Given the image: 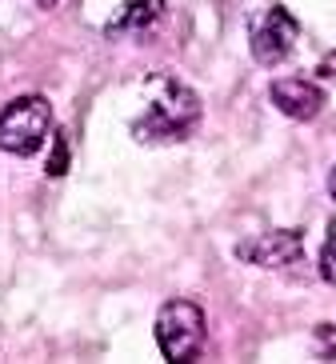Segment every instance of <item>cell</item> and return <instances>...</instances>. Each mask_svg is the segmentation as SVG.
Instances as JSON below:
<instances>
[{"label":"cell","instance_id":"7a4b0ae2","mask_svg":"<svg viewBox=\"0 0 336 364\" xmlns=\"http://www.w3.org/2000/svg\"><path fill=\"white\" fill-rule=\"evenodd\" d=\"M53 136V105L44 97H12L0 105V152L33 156Z\"/></svg>","mask_w":336,"mask_h":364},{"label":"cell","instance_id":"277c9868","mask_svg":"<svg viewBox=\"0 0 336 364\" xmlns=\"http://www.w3.org/2000/svg\"><path fill=\"white\" fill-rule=\"evenodd\" d=\"M296 41H300V24H296V16L288 9H281V4L264 12L261 21L252 24V36H249L252 56H256V65H264V68H276L281 60H288Z\"/></svg>","mask_w":336,"mask_h":364},{"label":"cell","instance_id":"7c38bea8","mask_svg":"<svg viewBox=\"0 0 336 364\" xmlns=\"http://www.w3.org/2000/svg\"><path fill=\"white\" fill-rule=\"evenodd\" d=\"M328 193H332V200H336V168H332V176H328Z\"/></svg>","mask_w":336,"mask_h":364},{"label":"cell","instance_id":"52a82bcc","mask_svg":"<svg viewBox=\"0 0 336 364\" xmlns=\"http://www.w3.org/2000/svg\"><path fill=\"white\" fill-rule=\"evenodd\" d=\"M164 16V0H129L124 9L112 12L109 36H144Z\"/></svg>","mask_w":336,"mask_h":364},{"label":"cell","instance_id":"6da1fadb","mask_svg":"<svg viewBox=\"0 0 336 364\" xmlns=\"http://www.w3.org/2000/svg\"><path fill=\"white\" fill-rule=\"evenodd\" d=\"M200 124V97L180 80H161L152 105L132 120V136L144 144H176L188 140Z\"/></svg>","mask_w":336,"mask_h":364},{"label":"cell","instance_id":"4fadbf2b","mask_svg":"<svg viewBox=\"0 0 336 364\" xmlns=\"http://www.w3.org/2000/svg\"><path fill=\"white\" fill-rule=\"evenodd\" d=\"M36 4H40V9H56V4H60V0H36Z\"/></svg>","mask_w":336,"mask_h":364},{"label":"cell","instance_id":"3957f363","mask_svg":"<svg viewBox=\"0 0 336 364\" xmlns=\"http://www.w3.org/2000/svg\"><path fill=\"white\" fill-rule=\"evenodd\" d=\"M205 341H208L205 312L196 309L193 300H168L161 309V316H156V344H161L164 360L173 364L196 360Z\"/></svg>","mask_w":336,"mask_h":364},{"label":"cell","instance_id":"8992f818","mask_svg":"<svg viewBox=\"0 0 336 364\" xmlns=\"http://www.w3.org/2000/svg\"><path fill=\"white\" fill-rule=\"evenodd\" d=\"M269 97L288 120H316L320 117V108H325V88L313 85V80H304V76L272 80Z\"/></svg>","mask_w":336,"mask_h":364},{"label":"cell","instance_id":"9c48e42d","mask_svg":"<svg viewBox=\"0 0 336 364\" xmlns=\"http://www.w3.org/2000/svg\"><path fill=\"white\" fill-rule=\"evenodd\" d=\"M320 277L336 289V220L328 225V236H325V248H320Z\"/></svg>","mask_w":336,"mask_h":364},{"label":"cell","instance_id":"30bf717a","mask_svg":"<svg viewBox=\"0 0 336 364\" xmlns=\"http://www.w3.org/2000/svg\"><path fill=\"white\" fill-rule=\"evenodd\" d=\"M316 344H320L325 356H336V324H320L316 328Z\"/></svg>","mask_w":336,"mask_h":364},{"label":"cell","instance_id":"ba28073f","mask_svg":"<svg viewBox=\"0 0 336 364\" xmlns=\"http://www.w3.org/2000/svg\"><path fill=\"white\" fill-rule=\"evenodd\" d=\"M44 172H48V176H65V172H68V136H65V132H56V136H53V152H48Z\"/></svg>","mask_w":336,"mask_h":364},{"label":"cell","instance_id":"5b68a950","mask_svg":"<svg viewBox=\"0 0 336 364\" xmlns=\"http://www.w3.org/2000/svg\"><path fill=\"white\" fill-rule=\"evenodd\" d=\"M237 257L249 260L256 268H284L296 264L304 257V232L300 228H276V232H261L252 240H240Z\"/></svg>","mask_w":336,"mask_h":364},{"label":"cell","instance_id":"8fae6325","mask_svg":"<svg viewBox=\"0 0 336 364\" xmlns=\"http://www.w3.org/2000/svg\"><path fill=\"white\" fill-rule=\"evenodd\" d=\"M320 76H336V53H328L325 60H320Z\"/></svg>","mask_w":336,"mask_h":364}]
</instances>
